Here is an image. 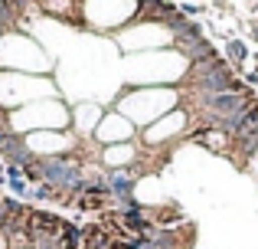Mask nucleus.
Returning <instances> with one entry per match:
<instances>
[{
  "label": "nucleus",
  "instance_id": "f257e3e1",
  "mask_svg": "<svg viewBox=\"0 0 258 249\" xmlns=\"http://www.w3.org/2000/svg\"><path fill=\"white\" fill-rule=\"evenodd\" d=\"M186 89L189 95H216V92H248L245 82L235 76V69L222 56L193 63L186 72Z\"/></svg>",
  "mask_w": 258,
  "mask_h": 249
},
{
  "label": "nucleus",
  "instance_id": "f03ea898",
  "mask_svg": "<svg viewBox=\"0 0 258 249\" xmlns=\"http://www.w3.org/2000/svg\"><path fill=\"white\" fill-rule=\"evenodd\" d=\"M222 59H226L232 69H242V66H245V59H248V46L242 43L239 36L226 39V56H222Z\"/></svg>",
  "mask_w": 258,
  "mask_h": 249
},
{
  "label": "nucleus",
  "instance_id": "7ed1b4c3",
  "mask_svg": "<svg viewBox=\"0 0 258 249\" xmlns=\"http://www.w3.org/2000/svg\"><path fill=\"white\" fill-rule=\"evenodd\" d=\"M248 30H252V36H255V43H258V20H255V23H248Z\"/></svg>",
  "mask_w": 258,
  "mask_h": 249
},
{
  "label": "nucleus",
  "instance_id": "20e7f679",
  "mask_svg": "<svg viewBox=\"0 0 258 249\" xmlns=\"http://www.w3.org/2000/svg\"><path fill=\"white\" fill-rule=\"evenodd\" d=\"M0 184H4V164H0Z\"/></svg>",
  "mask_w": 258,
  "mask_h": 249
}]
</instances>
